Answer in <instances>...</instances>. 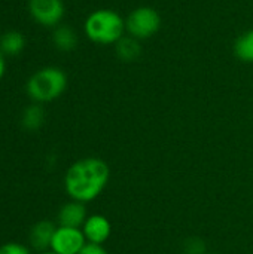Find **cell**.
I'll use <instances>...</instances> for the list:
<instances>
[{
	"instance_id": "1",
	"label": "cell",
	"mask_w": 253,
	"mask_h": 254,
	"mask_svg": "<svg viewBox=\"0 0 253 254\" xmlns=\"http://www.w3.org/2000/svg\"><path fill=\"white\" fill-rule=\"evenodd\" d=\"M110 179L109 165L100 158L76 161L66 173L64 186L67 195L78 202L94 201L107 186Z\"/></svg>"
},
{
	"instance_id": "2",
	"label": "cell",
	"mask_w": 253,
	"mask_h": 254,
	"mask_svg": "<svg viewBox=\"0 0 253 254\" xmlns=\"http://www.w3.org/2000/svg\"><path fill=\"white\" fill-rule=\"evenodd\" d=\"M84 31L92 43L116 45L127 33L125 18L113 9H97L86 16Z\"/></svg>"
},
{
	"instance_id": "3",
	"label": "cell",
	"mask_w": 253,
	"mask_h": 254,
	"mask_svg": "<svg viewBox=\"0 0 253 254\" xmlns=\"http://www.w3.org/2000/svg\"><path fill=\"white\" fill-rule=\"evenodd\" d=\"M67 88V76L58 67H45L36 71L27 82L28 95L39 101L48 103L58 98Z\"/></svg>"
},
{
	"instance_id": "4",
	"label": "cell",
	"mask_w": 253,
	"mask_h": 254,
	"mask_svg": "<svg viewBox=\"0 0 253 254\" xmlns=\"http://www.w3.org/2000/svg\"><path fill=\"white\" fill-rule=\"evenodd\" d=\"M161 28V16L157 9L151 6H139L133 9L125 18L127 34L137 39L146 40L155 36Z\"/></svg>"
},
{
	"instance_id": "5",
	"label": "cell",
	"mask_w": 253,
	"mask_h": 254,
	"mask_svg": "<svg viewBox=\"0 0 253 254\" xmlns=\"http://www.w3.org/2000/svg\"><path fill=\"white\" fill-rule=\"evenodd\" d=\"M28 10L37 24L57 27L64 16V3L63 0H30Z\"/></svg>"
},
{
	"instance_id": "6",
	"label": "cell",
	"mask_w": 253,
	"mask_h": 254,
	"mask_svg": "<svg viewBox=\"0 0 253 254\" xmlns=\"http://www.w3.org/2000/svg\"><path fill=\"white\" fill-rule=\"evenodd\" d=\"M86 246L85 235L79 228L60 226L55 229L51 249L57 254H79V252Z\"/></svg>"
},
{
	"instance_id": "7",
	"label": "cell",
	"mask_w": 253,
	"mask_h": 254,
	"mask_svg": "<svg viewBox=\"0 0 253 254\" xmlns=\"http://www.w3.org/2000/svg\"><path fill=\"white\" fill-rule=\"evenodd\" d=\"M82 232L85 235L86 243L101 246L109 240L112 234V225L107 217L101 214H92L85 220L82 226Z\"/></svg>"
},
{
	"instance_id": "8",
	"label": "cell",
	"mask_w": 253,
	"mask_h": 254,
	"mask_svg": "<svg viewBox=\"0 0 253 254\" xmlns=\"http://www.w3.org/2000/svg\"><path fill=\"white\" fill-rule=\"evenodd\" d=\"M86 208L82 202L72 201L66 205L61 207L58 213V223L60 226H67V228H79L84 226L86 220Z\"/></svg>"
},
{
	"instance_id": "9",
	"label": "cell",
	"mask_w": 253,
	"mask_h": 254,
	"mask_svg": "<svg viewBox=\"0 0 253 254\" xmlns=\"http://www.w3.org/2000/svg\"><path fill=\"white\" fill-rule=\"evenodd\" d=\"M55 226L51 222H39L33 226L31 232H30V241L31 246L36 250H45L48 247H51L54 234H55Z\"/></svg>"
},
{
	"instance_id": "10",
	"label": "cell",
	"mask_w": 253,
	"mask_h": 254,
	"mask_svg": "<svg viewBox=\"0 0 253 254\" xmlns=\"http://www.w3.org/2000/svg\"><path fill=\"white\" fill-rule=\"evenodd\" d=\"M115 52L118 55L119 60L131 63L136 61L140 55H142V46H140V40L125 34L116 45H115Z\"/></svg>"
},
{
	"instance_id": "11",
	"label": "cell",
	"mask_w": 253,
	"mask_h": 254,
	"mask_svg": "<svg viewBox=\"0 0 253 254\" xmlns=\"http://www.w3.org/2000/svg\"><path fill=\"white\" fill-rule=\"evenodd\" d=\"M52 42L58 51L69 52L73 51L78 45V36L73 28L67 25H58L52 34Z\"/></svg>"
},
{
	"instance_id": "12",
	"label": "cell",
	"mask_w": 253,
	"mask_h": 254,
	"mask_svg": "<svg viewBox=\"0 0 253 254\" xmlns=\"http://www.w3.org/2000/svg\"><path fill=\"white\" fill-rule=\"evenodd\" d=\"M234 54L240 61L253 64V28L242 33L236 39Z\"/></svg>"
},
{
	"instance_id": "13",
	"label": "cell",
	"mask_w": 253,
	"mask_h": 254,
	"mask_svg": "<svg viewBox=\"0 0 253 254\" xmlns=\"http://www.w3.org/2000/svg\"><path fill=\"white\" fill-rule=\"evenodd\" d=\"M24 45H25V40L19 31H7L6 34H3V37L0 40L1 51L7 55L19 54L24 49Z\"/></svg>"
},
{
	"instance_id": "14",
	"label": "cell",
	"mask_w": 253,
	"mask_h": 254,
	"mask_svg": "<svg viewBox=\"0 0 253 254\" xmlns=\"http://www.w3.org/2000/svg\"><path fill=\"white\" fill-rule=\"evenodd\" d=\"M43 119H45L43 110L39 106H31L25 110L22 116V124L27 129H37L43 124Z\"/></svg>"
},
{
	"instance_id": "15",
	"label": "cell",
	"mask_w": 253,
	"mask_h": 254,
	"mask_svg": "<svg viewBox=\"0 0 253 254\" xmlns=\"http://www.w3.org/2000/svg\"><path fill=\"white\" fill-rule=\"evenodd\" d=\"M206 252V246L203 244V241L192 238L189 241H186L185 244V253L186 254H203Z\"/></svg>"
},
{
	"instance_id": "16",
	"label": "cell",
	"mask_w": 253,
	"mask_h": 254,
	"mask_svg": "<svg viewBox=\"0 0 253 254\" xmlns=\"http://www.w3.org/2000/svg\"><path fill=\"white\" fill-rule=\"evenodd\" d=\"M0 254H30L28 249H25L21 244L16 243H9L0 247Z\"/></svg>"
},
{
	"instance_id": "17",
	"label": "cell",
	"mask_w": 253,
	"mask_h": 254,
	"mask_svg": "<svg viewBox=\"0 0 253 254\" xmlns=\"http://www.w3.org/2000/svg\"><path fill=\"white\" fill-rule=\"evenodd\" d=\"M79 254H109L101 246H97V244H89L86 243V246L79 252Z\"/></svg>"
},
{
	"instance_id": "18",
	"label": "cell",
	"mask_w": 253,
	"mask_h": 254,
	"mask_svg": "<svg viewBox=\"0 0 253 254\" xmlns=\"http://www.w3.org/2000/svg\"><path fill=\"white\" fill-rule=\"evenodd\" d=\"M4 68H6L4 57H3V54L0 52V79H1V77H3V74H4Z\"/></svg>"
},
{
	"instance_id": "19",
	"label": "cell",
	"mask_w": 253,
	"mask_h": 254,
	"mask_svg": "<svg viewBox=\"0 0 253 254\" xmlns=\"http://www.w3.org/2000/svg\"><path fill=\"white\" fill-rule=\"evenodd\" d=\"M42 254H57V253H54V252H45V253H42Z\"/></svg>"
}]
</instances>
